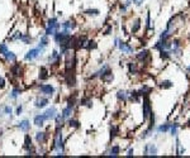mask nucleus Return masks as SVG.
Wrapping results in <instances>:
<instances>
[{"instance_id": "1", "label": "nucleus", "mask_w": 190, "mask_h": 158, "mask_svg": "<svg viewBox=\"0 0 190 158\" xmlns=\"http://www.w3.org/2000/svg\"><path fill=\"white\" fill-rule=\"evenodd\" d=\"M48 152H53L55 156H65V137L64 128H55L52 143L48 147Z\"/></svg>"}, {"instance_id": "2", "label": "nucleus", "mask_w": 190, "mask_h": 158, "mask_svg": "<svg viewBox=\"0 0 190 158\" xmlns=\"http://www.w3.org/2000/svg\"><path fill=\"white\" fill-rule=\"evenodd\" d=\"M24 75V68H23V65L21 62H14L10 65L9 67V72H8V77H9V80H12L13 82L15 80H19L22 76Z\"/></svg>"}, {"instance_id": "3", "label": "nucleus", "mask_w": 190, "mask_h": 158, "mask_svg": "<svg viewBox=\"0 0 190 158\" xmlns=\"http://www.w3.org/2000/svg\"><path fill=\"white\" fill-rule=\"evenodd\" d=\"M61 29V23L56 16H51L47 19V24L45 26V34L48 37H52L56 32Z\"/></svg>"}, {"instance_id": "4", "label": "nucleus", "mask_w": 190, "mask_h": 158, "mask_svg": "<svg viewBox=\"0 0 190 158\" xmlns=\"http://www.w3.org/2000/svg\"><path fill=\"white\" fill-rule=\"evenodd\" d=\"M71 37H72L71 32H69V30H64V29H60L59 32H56V33L52 35L53 42H55L57 46L66 44V43L70 41V39H71Z\"/></svg>"}, {"instance_id": "5", "label": "nucleus", "mask_w": 190, "mask_h": 158, "mask_svg": "<svg viewBox=\"0 0 190 158\" xmlns=\"http://www.w3.org/2000/svg\"><path fill=\"white\" fill-rule=\"evenodd\" d=\"M62 54H60V52L57 51V49H52L51 53L47 56V65L51 66V67H57V66H60L61 62H62Z\"/></svg>"}, {"instance_id": "6", "label": "nucleus", "mask_w": 190, "mask_h": 158, "mask_svg": "<svg viewBox=\"0 0 190 158\" xmlns=\"http://www.w3.org/2000/svg\"><path fill=\"white\" fill-rule=\"evenodd\" d=\"M37 92L43 96H47V97H53L56 94V87L52 84H38Z\"/></svg>"}, {"instance_id": "7", "label": "nucleus", "mask_w": 190, "mask_h": 158, "mask_svg": "<svg viewBox=\"0 0 190 158\" xmlns=\"http://www.w3.org/2000/svg\"><path fill=\"white\" fill-rule=\"evenodd\" d=\"M23 151L28 154V156H34L37 154V148L36 146L33 144V139L29 134H26L24 135V139H23Z\"/></svg>"}, {"instance_id": "8", "label": "nucleus", "mask_w": 190, "mask_h": 158, "mask_svg": "<svg viewBox=\"0 0 190 158\" xmlns=\"http://www.w3.org/2000/svg\"><path fill=\"white\" fill-rule=\"evenodd\" d=\"M43 53H45V52H43L40 47H33V48H31V49H28V51L26 52V54H24V61H27V62H33V61L38 60L40 57H42Z\"/></svg>"}, {"instance_id": "9", "label": "nucleus", "mask_w": 190, "mask_h": 158, "mask_svg": "<svg viewBox=\"0 0 190 158\" xmlns=\"http://www.w3.org/2000/svg\"><path fill=\"white\" fill-rule=\"evenodd\" d=\"M50 133L48 130H38L36 134H34V141L38 146H42V144H47L48 141H50Z\"/></svg>"}, {"instance_id": "10", "label": "nucleus", "mask_w": 190, "mask_h": 158, "mask_svg": "<svg viewBox=\"0 0 190 158\" xmlns=\"http://www.w3.org/2000/svg\"><path fill=\"white\" fill-rule=\"evenodd\" d=\"M50 105V97L47 96H43V95H38L36 96L34 101H33V106L36 109H46L47 106Z\"/></svg>"}, {"instance_id": "11", "label": "nucleus", "mask_w": 190, "mask_h": 158, "mask_svg": "<svg viewBox=\"0 0 190 158\" xmlns=\"http://www.w3.org/2000/svg\"><path fill=\"white\" fill-rule=\"evenodd\" d=\"M50 76H51V71L47 66H40L37 68V80L38 81H41V82L47 81Z\"/></svg>"}, {"instance_id": "12", "label": "nucleus", "mask_w": 190, "mask_h": 158, "mask_svg": "<svg viewBox=\"0 0 190 158\" xmlns=\"http://www.w3.org/2000/svg\"><path fill=\"white\" fill-rule=\"evenodd\" d=\"M152 113V106L150 103V99L147 96H143V103H142V114H143V122H147L150 114Z\"/></svg>"}, {"instance_id": "13", "label": "nucleus", "mask_w": 190, "mask_h": 158, "mask_svg": "<svg viewBox=\"0 0 190 158\" xmlns=\"http://www.w3.org/2000/svg\"><path fill=\"white\" fill-rule=\"evenodd\" d=\"M65 84L69 87H75L76 86V73H75V70L65 72Z\"/></svg>"}, {"instance_id": "14", "label": "nucleus", "mask_w": 190, "mask_h": 158, "mask_svg": "<svg viewBox=\"0 0 190 158\" xmlns=\"http://www.w3.org/2000/svg\"><path fill=\"white\" fill-rule=\"evenodd\" d=\"M76 27H78V22H76L74 18H69V19H66V21H64L61 23V29H64V30L72 32Z\"/></svg>"}, {"instance_id": "15", "label": "nucleus", "mask_w": 190, "mask_h": 158, "mask_svg": "<svg viewBox=\"0 0 190 158\" xmlns=\"http://www.w3.org/2000/svg\"><path fill=\"white\" fill-rule=\"evenodd\" d=\"M117 47H118L119 51H121L122 53H124V54H132L133 52H135V47H132L131 44H128L127 42L121 41V39H119V42H118V46H117Z\"/></svg>"}, {"instance_id": "16", "label": "nucleus", "mask_w": 190, "mask_h": 158, "mask_svg": "<svg viewBox=\"0 0 190 158\" xmlns=\"http://www.w3.org/2000/svg\"><path fill=\"white\" fill-rule=\"evenodd\" d=\"M136 58H137V61L146 63V62H148L151 60V53H150L148 49H142L136 54Z\"/></svg>"}, {"instance_id": "17", "label": "nucleus", "mask_w": 190, "mask_h": 158, "mask_svg": "<svg viewBox=\"0 0 190 158\" xmlns=\"http://www.w3.org/2000/svg\"><path fill=\"white\" fill-rule=\"evenodd\" d=\"M43 115H45V118H46V120L47 122H51V120H53L55 119V116L57 115V108L56 106H47L46 108V110L43 111Z\"/></svg>"}, {"instance_id": "18", "label": "nucleus", "mask_w": 190, "mask_h": 158, "mask_svg": "<svg viewBox=\"0 0 190 158\" xmlns=\"http://www.w3.org/2000/svg\"><path fill=\"white\" fill-rule=\"evenodd\" d=\"M17 128L21 130V132H23V133H29L32 125H31V122L28 119H23V120H21V122L17 123Z\"/></svg>"}, {"instance_id": "19", "label": "nucleus", "mask_w": 190, "mask_h": 158, "mask_svg": "<svg viewBox=\"0 0 190 158\" xmlns=\"http://www.w3.org/2000/svg\"><path fill=\"white\" fill-rule=\"evenodd\" d=\"M46 118H45V115H43V113L42 114H36L34 116H33V124L37 127V128H43L45 127V124H46Z\"/></svg>"}, {"instance_id": "20", "label": "nucleus", "mask_w": 190, "mask_h": 158, "mask_svg": "<svg viewBox=\"0 0 190 158\" xmlns=\"http://www.w3.org/2000/svg\"><path fill=\"white\" fill-rule=\"evenodd\" d=\"M100 80H102L104 84H112V82H113V80H114V75H113V72H112V70H110L109 67L103 72V75L100 76Z\"/></svg>"}, {"instance_id": "21", "label": "nucleus", "mask_w": 190, "mask_h": 158, "mask_svg": "<svg viewBox=\"0 0 190 158\" xmlns=\"http://www.w3.org/2000/svg\"><path fill=\"white\" fill-rule=\"evenodd\" d=\"M48 44H50V37L46 35V34H42V35L40 37V39H38V46H37V47H40V48L45 52L46 48L48 47Z\"/></svg>"}, {"instance_id": "22", "label": "nucleus", "mask_w": 190, "mask_h": 158, "mask_svg": "<svg viewBox=\"0 0 190 158\" xmlns=\"http://www.w3.org/2000/svg\"><path fill=\"white\" fill-rule=\"evenodd\" d=\"M3 57H4V62H7V63H9V65H12V63H14V62L18 61L17 54H15L13 51H10V49H9Z\"/></svg>"}, {"instance_id": "23", "label": "nucleus", "mask_w": 190, "mask_h": 158, "mask_svg": "<svg viewBox=\"0 0 190 158\" xmlns=\"http://www.w3.org/2000/svg\"><path fill=\"white\" fill-rule=\"evenodd\" d=\"M22 92H23V89H22V87L14 86V87L10 90V92H9V99L14 101V100H17V99L22 95Z\"/></svg>"}, {"instance_id": "24", "label": "nucleus", "mask_w": 190, "mask_h": 158, "mask_svg": "<svg viewBox=\"0 0 190 158\" xmlns=\"http://www.w3.org/2000/svg\"><path fill=\"white\" fill-rule=\"evenodd\" d=\"M66 125L70 129H79L81 127V123L78 119H76V118L71 116V118H69V119H66Z\"/></svg>"}, {"instance_id": "25", "label": "nucleus", "mask_w": 190, "mask_h": 158, "mask_svg": "<svg viewBox=\"0 0 190 158\" xmlns=\"http://www.w3.org/2000/svg\"><path fill=\"white\" fill-rule=\"evenodd\" d=\"M157 147L155 144H146L145 149H143V154L145 156H156L157 154Z\"/></svg>"}, {"instance_id": "26", "label": "nucleus", "mask_w": 190, "mask_h": 158, "mask_svg": "<svg viewBox=\"0 0 190 158\" xmlns=\"http://www.w3.org/2000/svg\"><path fill=\"white\" fill-rule=\"evenodd\" d=\"M53 120H55V128H64L66 124V119L61 115V113L60 114L57 113V115L55 116Z\"/></svg>"}, {"instance_id": "27", "label": "nucleus", "mask_w": 190, "mask_h": 158, "mask_svg": "<svg viewBox=\"0 0 190 158\" xmlns=\"http://www.w3.org/2000/svg\"><path fill=\"white\" fill-rule=\"evenodd\" d=\"M78 105L79 106H86V108H93V100L89 96H84L78 100Z\"/></svg>"}, {"instance_id": "28", "label": "nucleus", "mask_w": 190, "mask_h": 158, "mask_svg": "<svg viewBox=\"0 0 190 158\" xmlns=\"http://www.w3.org/2000/svg\"><path fill=\"white\" fill-rule=\"evenodd\" d=\"M22 35H23V32H22V30H19V29H17V30H14V32L12 33V35H9L8 41H10V42H17V41H21Z\"/></svg>"}, {"instance_id": "29", "label": "nucleus", "mask_w": 190, "mask_h": 158, "mask_svg": "<svg viewBox=\"0 0 190 158\" xmlns=\"http://www.w3.org/2000/svg\"><path fill=\"white\" fill-rule=\"evenodd\" d=\"M128 94H129V91L118 90L117 91V100L118 101H122V103H126L128 100Z\"/></svg>"}, {"instance_id": "30", "label": "nucleus", "mask_w": 190, "mask_h": 158, "mask_svg": "<svg viewBox=\"0 0 190 158\" xmlns=\"http://www.w3.org/2000/svg\"><path fill=\"white\" fill-rule=\"evenodd\" d=\"M21 42H22L23 44H32V43L34 42V38L32 37L31 33H23V35H22V38H21Z\"/></svg>"}, {"instance_id": "31", "label": "nucleus", "mask_w": 190, "mask_h": 158, "mask_svg": "<svg viewBox=\"0 0 190 158\" xmlns=\"http://www.w3.org/2000/svg\"><path fill=\"white\" fill-rule=\"evenodd\" d=\"M84 15H86V16H91V18H95V16L100 15V10L97 9V8H89V9L84 10Z\"/></svg>"}, {"instance_id": "32", "label": "nucleus", "mask_w": 190, "mask_h": 158, "mask_svg": "<svg viewBox=\"0 0 190 158\" xmlns=\"http://www.w3.org/2000/svg\"><path fill=\"white\" fill-rule=\"evenodd\" d=\"M78 105V97H76V95H71L67 97V100H66V106H70V108H74Z\"/></svg>"}, {"instance_id": "33", "label": "nucleus", "mask_w": 190, "mask_h": 158, "mask_svg": "<svg viewBox=\"0 0 190 158\" xmlns=\"http://www.w3.org/2000/svg\"><path fill=\"white\" fill-rule=\"evenodd\" d=\"M74 114V108H70V106H65L62 110H61V115L65 118V119H69L71 118Z\"/></svg>"}, {"instance_id": "34", "label": "nucleus", "mask_w": 190, "mask_h": 158, "mask_svg": "<svg viewBox=\"0 0 190 158\" xmlns=\"http://www.w3.org/2000/svg\"><path fill=\"white\" fill-rule=\"evenodd\" d=\"M98 48V43L94 41V39H88V42L85 44V49L86 51H94Z\"/></svg>"}, {"instance_id": "35", "label": "nucleus", "mask_w": 190, "mask_h": 158, "mask_svg": "<svg viewBox=\"0 0 190 158\" xmlns=\"http://www.w3.org/2000/svg\"><path fill=\"white\" fill-rule=\"evenodd\" d=\"M142 23H141V19H136L135 22L132 23V27H131V33H137L141 28Z\"/></svg>"}, {"instance_id": "36", "label": "nucleus", "mask_w": 190, "mask_h": 158, "mask_svg": "<svg viewBox=\"0 0 190 158\" xmlns=\"http://www.w3.org/2000/svg\"><path fill=\"white\" fill-rule=\"evenodd\" d=\"M137 71H138V66H137L136 62H133V61L128 62V72H129L131 75L137 73Z\"/></svg>"}, {"instance_id": "37", "label": "nucleus", "mask_w": 190, "mask_h": 158, "mask_svg": "<svg viewBox=\"0 0 190 158\" xmlns=\"http://www.w3.org/2000/svg\"><path fill=\"white\" fill-rule=\"evenodd\" d=\"M3 113H4V115L10 118V120L13 119V108L10 105H3Z\"/></svg>"}, {"instance_id": "38", "label": "nucleus", "mask_w": 190, "mask_h": 158, "mask_svg": "<svg viewBox=\"0 0 190 158\" xmlns=\"http://www.w3.org/2000/svg\"><path fill=\"white\" fill-rule=\"evenodd\" d=\"M151 91H152V89H151L150 86H147V85H142V87L138 90V94H140L141 96H147Z\"/></svg>"}, {"instance_id": "39", "label": "nucleus", "mask_w": 190, "mask_h": 158, "mask_svg": "<svg viewBox=\"0 0 190 158\" xmlns=\"http://www.w3.org/2000/svg\"><path fill=\"white\" fill-rule=\"evenodd\" d=\"M119 153H121V147H119L118 144L113 146V147L109 149V152H108V154H109V156H114V157H116V156H118Z\"/></svg>"}, {"instance_id": "40", "label": "nucleus", "mask_w": 190, "mask_h": 158, "mask_svg": "<svg viewBox=\"0 0 190 158\" xmlns=\"http://www.w3.org/2000/svg\"><path fill=\"white\" fill-rule=\"evenodd\" d=\"M159 86L161 89H170V87H173V81H170V80H164L159 84Z\"/></svg>"}, {"instance_id": "41", "label": "nucleus", "mask_w": 190, "mask_h": 158, "mask_svg": "<svg viewBox=\"0 0 190 158\" xmlns=\"http://www.w3.org/2000/svg\"><path fill=\"white\" fill-rule=\"evenodd\" d=\"M160 57L162 60H169L171 57V52L169 49H162V51H160Z\"/></svg>"}, {"instance_id": "42", "label": "nucleus", "mask_w": 190, "mask_h": 158, "mask_svg": "<svg viewBox=\"0 0 190 158\" xmlns=\"http://www.w3.org/2000/svg\"><path fill=\"white\" fill-rule=\"evenodd\" d=\"M170 127H171V124H162L156 130H157V133H166V132L170 130Z\"/></svg>"}, {"instance_id": "43", "label": "nucleus", "mask_w": 190, "mask_h": 158, "mask_svg": "<svg viewBox=\"0 0 190 158\" xmlns=\"http://www.w3.org/2000/svg\"><path fill=\"white\" fill-rule=\"evenodd\" d=\"M117 134H118V127H116V125L112 124V127H110V139L113 141L114 138L117 137Z\"/></svg>"}, {"instance_id": "44", "label": "nucleus", "mask_w": 190, "mask_h": 158, "mask_svg": "<svg viewBox=\"0 0 190 158\" xmlns=\"http://www.w3.org/2000/svg\"><path fill=\"white\" fill-rule=\"evenodd\" d=\"M9 51V47H8V44L7 43H0V56H4L7 52Z\"/></svg>"}, {"instance_id": "45", "label": "nucleus", "mask_w": 190, "mask_h": 158, "mask_svg": "<svg viewBox=\"0 0 190 158\" xmlns=\"http://www.w3.org/2000/svg\"><path fill=\"white\" fill-rule=\"evenodd\" d=\"M178 129H179V124H171V127H170V133H171V135H176L178 134Z\"/></svg>"}, {"instance_id": "46", "label": "nucleus", "mask_w": 190, "mask_h": 158, "mask_svg": "<svg viewBox=\"0 0 190 158\" xmlns=\"http://www.w3.org/2000/svg\"><path fill=\"white\" fill-rule=\"evenodd\" d=\"M23 110H24V106H23V104H21V105H18V106L15 108V111H14V115H17V116H19V115H22V114H23Z\"/></svg>"}, {"instance_id": "47", "label": "nucleus", "mask_w": 190, "mask_h": 158, "mask_svg": "<svg viewBox=\"0 0 190 158\" xmlns=\"http://www.w3.org/2000/svg\"><path fill=\"white\" fill-rule=\"evenodd\" d=\"M7 87V80H5V77L0 75V90H4Z\"/></svg>"}, {"instance_id": "48", "label": "nucleus", "mask_w": 190, "mask_h": 158, "mask_svg": "<svg viewBox=\"0 0 190 158\" xmlns=\"http://www.w3.org/2000/svg\"><path fill=\"white\" fill-rule=\"evenodd\" d=\"M176 147H178V152H176V153H178V156H181V154H184L185 149L181 147V144H180V141H179V139L176 141Z\"/></svg>"}, {"instance_id": "49", "label": "nucleus", "mask_w": 190, "mask_h": 158, "mask_svg": "<svg viewBox=\"0 0 190 158\" xmlns=\"http://www.w3.org/2000/svg\"><path fill=\"white\" fill-rule=\"evenodd\" d=\"M112 32H113V27L112 26H108V28L104 30V35H109V34H112Z\"/></svg>"}, {"instance_id": "50", "label": "nucleus", "mask_w": 190, "mask_h": 158, "mask_svg": "<svg viewBox=\"0 0 190 158\" xmlns=\"http://www.w3.org/2000/svg\"><path fill=\"white\" fill-rule=\"evenodd\" d=\"M132 2H133V4H135V5L141 7V5L145 3V0H132Z\"/></svg>"}, {"instance_id": "51", "label": "nucleus", "mask_w": 190, "mask_h": 158, "mask_svg": "<svg viewBox=\"0 0 190 158\" xmlns=\"http://www.w3.org/2000/svg\"><path fill=\"white\" fill-rule=\"evenodd\" d=\"M119 9H121V13H126V12L128 10V7H126V5H124V3H123V4L119 7Z\"/></svg>"}, {"instance_id": "52", "label": "nucleus", "mask_w": 190, "mask_h": 158, "mask_svg": "<svg viewBox=\"0 0 190 158\" xmlns=\"http://www.w3.org/2000/svg\"><path fill=\"white\" fill-rule=\"evenodd\" d=\"M133 153H135V149H133V148H129L127 151V156H133Z\"/></svg>"}, {"instance_id": "53", "label": "nucleus", "mask_w": 190, "mask_h": 158, "mask_svg": "<svg viewBox=\"0 0 190 158\" xmlns=\"http://www.w3.org/2000/svg\"><path fill=\"white\" fill-rule=\"evenodd\" d=\"M118 42H119V38H116V39H114V47L118 46Z\"/></svg>"}, {"instance_id": "54", "label": "nucleus", "mask_w": 190, "mask_h": 158, "mask_svg": "<svg viewBox=\"0 0 190 158\" xmlns=\"http://www.w3.org/2000/svg\"><path fill=\"white\" fill-rule=\"evenodd\" d=\"M4 116V113H3V106L0 108V118H3Z\"/></svg>"}, {"instance_id": "55", "label": "nucleus", "mask_w": 190, "mask_h": 158, "mask_svg": "<svg viewBox=\"0 0 190 158\" xmlns=\"http://www.w3.org/2000/svg\"><path fill=\"white\" fill-rule=\"evenodd\" d=\"M3 134H4V129H3V128H0V138L3 137Z\"/></svg>"}, {"instance_id": "56", "label": "nucleus", "mask_w": 190, "mask_h": 158, "mask_svg": "<svg viewBox=\"0 0 190 158\" xmlns=\"http://www.w3.org/2000/svg\"><path fill=\"white\" fill-rule=\"evenodd\" d=\"M188 71H189V72H190V66H189V68H188Z\"/></svg>"}]
</instances>
